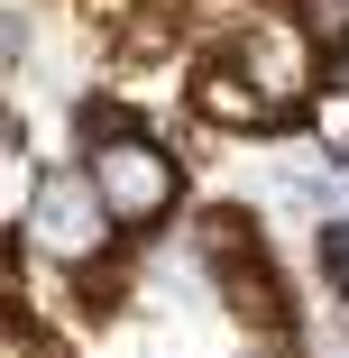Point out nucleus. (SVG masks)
Instances as JSON below:
<instances>
[{
  "mask_svg": "<svg viewBox=\"0 0 349 358\" xmlns=\"http://www.w3.org/2000/svg\"><path fill=\"white\" fill-rule=\"evenodd\" d=\"M28 239H37L46 257H64V266H92V257H111V239H120V211L101 202L92 166H83V175H37V193H28Z\"/></svg>",
  "mask_w": 349,
  "mask_h": 358,
  "instance_id": "nucleus-1",
  "label": "nucleus"
},
{
  "mask_svg": "<svg viewBox=\"0 0 349 358\" xmlns=\"http://www.w3.org/2000/svg\"><path fill=\"white\" fill-rule=\"evenodd\" d=\"M92 184L120 211V230H148V221L175 211V157L157 148L148 129H111L101 148H92Z\"/></svg>",
  "mask_w": 349,
  "mask_h": 358,
  "instance_id": "nucleus-2",
  "label": "nucleus"
},
{
  "mask_svg": "<svg viewBox=\"0 0 349 358\" xmlns=\"http://www.w3.org/2000/svg\"><path fill=\"white\" fill-rule=\"evenodd\" d=\"M313 46H322V37H313L304 19H248V28H239V64H248L285 110H294L304 83H313Z\"/></svg>",
  "mask_w": 349,
  "mask_h": 358,
  "instance_id": "nucleus-3",
  "label": "nucleus"
},
{
  "mask_svg": "<svg viewBox=\"0 0 349 358\" xmlns=\"http://www.w3.org/2000/svg\"><path fill=\"white\" fill-rule=\"evenodd\" d=\"M193 110H202V120H221V129H285V120H294V110L276 101V92L248 74L239 55H230V64H202V74H193Z\"/></svg>",
  "mask_w": 349,
  "mask_h": 358,
  "instance_id": "nucleus-4",
  "label": "nucleus"
},
{
  "mask_svg": "<svg viewBox=\"0 0 349 358\" xmlns=\"http://www.w3.org/2000/svg\"><path fill=\"white\" fill-rule=\"evenodd\" d=\"M322 46H349V0H304V10H294Z\"/></svg>",
  "mask_w": 349,
  "mask_h": 358,
  "instance_id": "nucleus-5",
  "label": "nucleus"
}]
</instances>
